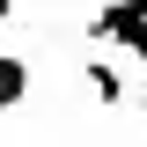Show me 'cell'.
I'll use <instances>...</instances> for the list:
<instances>
[{"label":"cell","instance_id":"cell-1","mask_svg":"<svg viewBox=\"0 0 147 147\" xmlns=\"http://www.w3.org/2000/svg\"><path fill=\"white\" fill-rule=\"evenodd\" d=\"M88 37L125 44V59H140V66H147V0H118V7L88 15Z\"/></svg>","mask_w":147,"mask_h":147},{"label":"cell","instance_id":"cell-2","mask_svg":"<svg viewBox=\"0 0 147 147\" xmlns=\"http://www.w3.org/2000/svg\"><path fill=\"white\" fill-rule=\"evenodd\" d=\"M30 81H37L30 59H22V52H0V110H22V103H30Z\"/></svg>","mask_w":147,"mask_h":147},{"label":"cell","instance_id":"cell-3","mask_svg":"<svg viewBox=\"0 0 147 147\" xmlns=\"http://www.w3.org/2000/svg\"><path fill=\"white\" fill-rule=\"evenodd\" d=\"M81 81L96 88V103H110V110L125 103V74L110 66V59H81Z\"/></svg>","mask_w":147,"mask_h":147},{"label":"cell","instance_id":"cell-4","mask_svg":"<svg viewBox=\"0 0 147 147\" xmlns=\"http://www.w3.org/2000/svg\"><path fill=\"white\" fill-rule=\"evenodd\" d=\"M7 22H15V7H0V30H7Z\"/></svg>","mask_w":147,"mask_h":147}]
</instances>
